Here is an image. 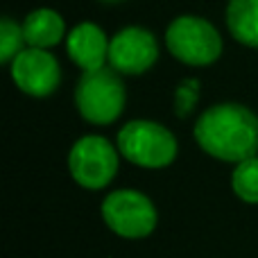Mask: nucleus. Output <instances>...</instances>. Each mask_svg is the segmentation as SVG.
<instances>
[{
	"instance_id": "1",
	"label": "nucleus",
	"mask_w": 258,
	"mask_h": 258,
	"mask_svg": "<svg viewBox=\"0 0 258 258\" xmlns=\"http://www.w3.org/2000/svg\"><path fill=\"white\" fill-rule=\"evenodd\" d=\"M195 141L206 154L240 163L258 152V118L242 104H215L195 122Z\"/></svg>"
},
{
	"instance_id": "2",
	"label": "nucleus",
	"mask_w": 258,
	"mask_h": 258,
	"mask_svg": "<svg viewBox=\"0 0 258 258\" xmlns=\"http://www.w3.org/2000/svg\"><path fill=\"white\" fill-rule=\"evenodd\" d=\"M125 84L111 66L84 73L75 89V104L82 118L93 125H111L125 109Z\"/></svg>"
},
{
	"instance_id": "3",
	"label": "nucleus",
	"mask_w": 258,
	"mask_h": 258,
	"mask_svg": "<svg viewBox=\"0 0 258 258\" xmlns=\"http://www.w3.org/2000/svg\"><path fill=\"white\" fill-rule=\"evenodd\" d=\"M118 150L129 163L147 170L165 168L177 156V138L152 120H132L118 132Z\"/></svg>"
},
{
	"instance_id": "4",
	"label": "nucleus",
	"mask_w": 258,
	"mask_h": 258,
	"mask_svg": "<svg viewBox=\"0 0 258 258\" xmlns=\"http://www.w3.org/2000/svg\"><path fill=\"white\" fill-rule=\"evenodd\" d=\"M165 45L177 61L186 66H211L222 54V36L200 16H179L168 25Z\"/></svg>"
},
{
	"instance_id": "5",
	"label": "nucleus",
	"mask_w": 258,
	"mask_h": 258,
	"mask_svg": "<svg viewBox=\"0 0 258 258\" xmlns=\"http://www.w3.org/2000/svg\"><path fill=\"white\" fill-rule=\"evenodd\" d=\"M68 170L86 190H100L118 172V152L104 136H84L71 147Z\"/></svg>"
},
{
	"instance_id": "6",
	"label": "nucleus",
	"mask_w": 258,
	"mask_h": 258,
	"mask_svg": "<svg viewBox=\"0 0 258 258\" xmlns=\"http://www.w3.org/2000/svg\"><path fill=\"white\" fill-rule=\"evenodd\" d=\"M102 220L122 238H147L156 229V209L138 190H113L102 202Z\"/></svg>"
},
{
	"instance_id": "7",
	"label": "nucleus",
	"mask_w": 258,
	"mask_h": 258,
	"mask_svg": "<svg viewBox=\"0 0 258 258\" xmlns=\"http://www.w3.org/2000/svg\"><path fill=\"white\" fill-rule=\"evenodd\" d=\"M159 59L154 34L143 27H125L109 43V66L120 75H143Z\"/></svg>"
},
{
	"instance_id": "8",
	"label": "nucleus",
	"mask_w": 258,
	"mask_h": 258,
	"mask_svg": "<svg viewBox=\"0 0 258 258\" xmlns=\"http://www.w3.org/2000/svg\"><path fill=\"white\" fill-rule=\"evenodd\" d=\"M9 66L14 84L32 98H48L61 82V68L48 50L25 48Z\"/></svg>"
},
{
	"instance_id": "9",
	"label": "nucleus",
	"mask_w": 258,
	"mask_h": 258,
	"mask_svg": "<svg viewBox=\"0 0 258 258\" xmlns=\"http://www.w3.org/2000/svg\"><path fill=\"white\" fill-rule=\"evenodd\" d=\"M109 43L102 27L95 23L84 21L75 25L66 36V50L71 59L82 68L84 73L100 71L109 61Z\"/></svg>"
},
{
	"instance_id": "10",
	"label": "nucleus",
	"mask_w": 258,
	"mask_h": 258,
	"mask_svg": "<svg viewBox=\"0 0 258 258\" xmlns=\"http://www.w3.org/2000/svg\"><path fill=\"white\" fill-rule=\"evenodd\" d=\"M63 34H66L63 18L54 9H48V7L34 9L23 21V36H25L27 48L48 50L52 45H57L63 39Z\"/></svg>"
},
{
	"instance_id": "11",
	"label": "nucleus",
	"mask_w": 258,
	"mask_h": 258,
	"mask_svg": "<svg viewBox=\"0 0 258 258\" xmlns=\"http://www.w3.org/2000/svg\"><path fill=\"white\" fill-rule=\"evenodd\" d=\"M227 25L236 41L258 48V0H229Z\"/></svg>"
},
{
	"instance_id": "12",
	"label": "nucleus",
	"mask_w": 258,
	"mask_h": 258,
	"mask_svg": "<svg viewBox=\"0 0 258 258\" xmlns=\"http://www.w3.org/2000/svg\"><path fill=\"white\" fill-rule=\"evenodd\" d=\"M231 188L242 202L258 204V156L236 163L231 174Z\"/></svg>"
},
{
	"instance_id": "13",
	"label": "nucleus",
	"mask_w": 258,
	"mask_h": 258,
	"mask_svg": "<svg viewBox=\"0 0 258 258\" xmlns=\"http://www.w3.org/2000/svg\"><path fill=\"white\" fill-rule=\"evenodd\" d=\"M23 25H18L12 18H3L0 21V61L12 63L18 52H23Z\"/></svg>"
},
{
	"instance_id": "14",
	"label": "nucleus",
	"mask_w": 258,
	"mask_h": 258,
	"mask_svg": "<svg viewBox=\"0 0 258 258\" xmlns=\"http://www.w3.org/2000/svg\"><path fill=\"white\" fill-rule=\"evenodd\" d=\"M200 100V82L197 80H186L177 86L174 93V111L177 116H188L192 111V107Z\"/></svg>"
},
{
	"instance_id": "15",
	"label": "nucleus",
	"mask_w": 258,
	"mask_h": 258,
	"mask_svg": "<svg viewBox=\"0 0 258 258\" xmlns=\"http://www.w3.org/2000/svg\"><path fill=\"white\" fill-rule=\"evenodd\" d=\"M107 3H118V0H107Z\"/></svg>"
}]
</instances>
